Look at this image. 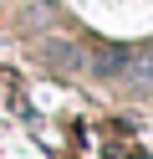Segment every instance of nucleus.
Listing matches in <instances>:
<instances>
[{"label": "nucleus", "instance_id": "1", "mask_svg": "<svg viewBox=\"0 0 153 159\" xmlns=\"http://www.w3.org/2000/svg\"><path fill=\"white\" fill-rule=\"evenodd\" d=\"M122 82L138 87V93H148L153 87V52H128L122 57Z\"/></svg>", "mask_w": 153, "mask_h": 159}]
</instances>
